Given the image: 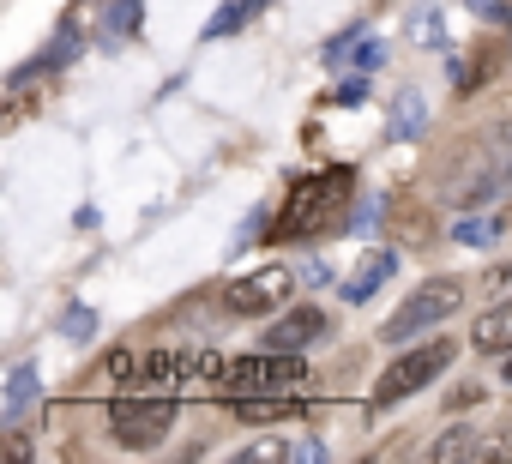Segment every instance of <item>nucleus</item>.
I'll use <instances>...</instances> for the list:
<instances>
[{
	"label": "nucleus",
	"instance_id": "a211bd4d",
	"mask_svg": "<svg viewBox=\"0 0 512 464\" xmlns=\"http://www.w3.org/2000/svg\"><path fill=\"white\" fill-rule=\"evenodd\" d=\"M61 338H73V344H91V338H97V308L73 302V308L61 314Z\"/></svg>",
	"mask_w": 512,
	"mask_h": 464
},
{
	"label": "nucleus",
	"instance_id": "7ed1b4c3",
	"mask_svg": "<svg viewBox=\"0 0 512 464\" xmlns=\"http://www.w3.org/2000/svg\"><path fill=\"white\" fill-rule=\"evenodd\" d=\"M314 374L302 368L296 350H266V356H229L217 374L223 398H260V392H302Z\"/></svg>",
	"mask_w": 512,
	"mask_h": 464
},
{
	"label": "nucleus",
	"instance_id": "f257e3e1",
	"mask_svg": "<svg viewBox=\"0 0 512 464\" xmlns=\"http://www.w3.org/2000/svg\"><path fill=\"white\" fill-rule=\"evenodd\" d=\"M512 187V121L488 127V133H464V145L452 151V163L440 169L434 199L458 205V211H482Z\"/></svg>",
	"mask_w": 512,
	"mask_h": 464
},
{
	"label": "nucleus",
	"instance_id": "423d86ee",
	"mask_svg": "<svg viewBox=\"0 0 512 464\" xmlns=\"http://www.w3.org/2000/svg\"><path fill=\"white\" fill-rule=\"evenodd\" d=\"M452 368V344L446 338H434V344H416V350H404L398 362H386V374H380V386H374V404L386 410V404H404L410 392H422L428 380H440Z\"/></svg>",
	"mask_w": 512,
	"mask_h": 464
},
{
	"label": "nucleus",
	"instance_id": "cd10ccee",
	"mask_svg": "<svg viewBox=\"0 0 512 464\" xmlns=\"http://www.w3.org/2000/svg\"><path fill=\"white\" fill-rule=\"evenodd\" d=\"M296 278H302V284H332V272H326L320 260H302V272H296Z\"/></svg>",
	"mask_w": 512,
	"mask_h": 464
},
{
	"label": "nucleus",
	"instance_id": "f3484780",
	"mask_svg": "<svg viewBox=\"0 0 512 464\" xmlns=\"http://www.w3.org/2000/svg\"><path fill=\"white\" fill-rule=\"evenodd\" d=\"M139 19H145V0H109L103 31H109V37H127V31H139Z\"/></svg>",
	"mask_w": 512,
	"mask_h": 464
},
{
	"label": "nucleus",
	"instance_id": "5701e85b",
	"mask_svg": "<svg viewBox=\"0 0 512 464\" xmlns=\"http://www.w3.org/2000/svg\"><path fill=\"white\" fill-rule=\"evenodd\" d=\"M380 61H386V43H380V37H362V49H356V67H362V73H374Z\"/></svg>",
	"mask_w": 512,
	"mask_h": 464
},
{
	"label": "nucleus",
	"instance_id": "412c9836",
	"mask_svg": "<svg viewBox=\"0 0 512 464\" xmlns=\"http://www.w3.org/2000/svg\"><path fill=\"white\" fill-rule=\"evenodd\" d=\"M362 37H368V31H362V25H350V31H344V37H332V43H326V49H320V61H326V67H338V61H344V55H350V49H356V43H362Z\"/></svg>",
	"mask_w": 512,
	"mask_h": 464
},
{
	"label": "nucleus",
	"instance_id": "bb28decb",
	"mask_svg": "<svg viewBox=\"0 0 512 464\" xmlns=\"http://www.w3.org/2000/svg\"><path fill=\"white\" fill-rule=\"evenodd\" d=\"M482 284H488V296H512V266H494Z\"/></svg>",
	"mask_w": 512,
	"mask_h": 464
},
{
	"label": "nucleus",
	"instance_id": "6e6552de",
	"mask_svg": "<svg viewBox=\"0 0 512 464\" xmlns=\"http://www.w3.org/2000/svg\"><path fill=\"white\" fill-rule=\"evenodd\" d=\"M392 272H398V254H392V248H374V254H368V260L350 272V284H344V302H356V308H362V302H374V296L392 284Z\"/></svg>",
	"mask_w": 512,
	"mask_h": 464
},
{
	"label": "nucleus",
	"instance_id": "f8f14e48",
	"mask_svg": "<svg viewBox=\"0 0 512 464\" xmlns=\"http://www.w3.org/2000/svg\"><path fill=\"white\" fill-rule=\"evenodd\" d=\"M470 344H476L482 356H500V350H512V296H506V302H494V308L476 320Z\"/></svg>",
	"mask_w": 512,
	"mask_h": 464
},
{
	"label": "nucleus",
	"instance_id": "9d476101",
	"mask_svg": "<svg viewBox=\"0 0 512 464\" xmlns=\"http://www.w3.org/2000/svg\"><path fill=\"white\" fill-rule=\"evenodd\" d=\"M422 133H428V97H422L416 85H404V91L392 97V115H386V139L410 145V139H422Z\"/></svg>",
	"mask_w": 512,
	"mask_h": 464
},
{
	"label": "nucleus",
	"instance_id": "aec40b11",
	"mask_svg": "<svg viewBox=\"0 0 512 464\" xmlns=\"http://www.w3.org/2000/svg\"><path fill=\"white\" fill-rule=\"evenodd\" d=\"M410 37H416L422 49H446V43H440V13H434V7H416V13H410Z\"/></svg>",
	"mask_w": 512,
	"mask_h": 464
},
{
	"label": "nucleus",
	"instance_id": "dca6fc26",
	"mask_svg": "<svg viewBox=\"0 0 512 464\" xmlns=\"http://www.w3.org/2000/svg\"><path fill=\"white\" fill-rule=\"evenodd\" d=\"M452 242H464V248H494V242H500V217H488V211H464L458 229H452Z\"/></svg>",
	"mask_w": 512,
	"mask_h": 464
},
{
	"label": "nucleus",
	"instance_id": "20e7f679",
	"mask_svg": "<svg viewBox=\"0 0 512 464\" xmlns=\"http://www.w3.org/2000/svg\"><path fill=\"white\" fill-rule=\"evenodd\" d=\"M458 308H464V284H458V278H428V284H416V290L404 296L398 314H386L380 338H386V344H410V338L434 332L440 320H452Z\"/></svg>",
	"mask_w": 512,
	"mask_h": 464
},
{
	"label": "nucleus",
	"instance_id": "6ab92c4d",
	"mask_svg": "<svg viewBox=\"0 0 512 464\" xmlns=\"http://www.w3.org/2000/svg\"><path fill=\"white\" fill-rule=\"evenodd\" d=\"M247 464H278V458H302V440H260V446H241Z\"/></svg>",
	"mask_w": 512,
	"mask_h": 464
},
{
	"label": "nucleus",
	"instance_id": "1a4fd4ad",
	"mask_svg": "<svg viewBox=\"0 0 512 464\" xmlns=\"http://www.w3.org/2000/svg\"><path fill=\"white\" fill-rule=\"evenodd\" d=\"M320 332H326V314H320V308H290V314H278V326L266 332V350H308Z\"/></svg>",
	"mask_w": 512,
	"mask_h": 464
},
{
	"label": "nucleus",
	"instance_id": "39448f33",
	"mask_svg": "<svg viewBox=\"0 0 512 464\" xmlns=\"http://www.w3.org/2000/svg\"><path fill=\"white\" fill-rule=\"evenodd\" d=\"M109 428L121 446H163V434L175 428V392H151V386H127L109 404Z\"/></svg>",
	"mask_w": 512,
	"mask_h": 464
},
{
	"label": "nucleus",
	"instance_id": "393cba45",
	"mask_svg": "<svg viewBox=\"0 0 512 464\" xmlns=\"http://www.w3.org/2000/svg\"><path fill=\"white\" fill-rule=\"evenodd\" d=\"M260 229H266V211H253L241 229H235V248H247V242H260Z\"/></svg>",
	"mask_w": 512,
	"mask_h": 464
},
{
	"label": "nucleus",
	"instance_id": "b1692460",
	"mask_svg": "<svg viewBox=\"0 0 512 464\" xmlns=\"http://www.w3.org/2000/svg\"><path fill=\"white\" fill-rule=\"evenodd\" d=\"M362 97H368V79H344V85L332 91V103H338V109H356Z\"/></svg>",
	"mask_w": 512,
	"mask_h": 464
},
{
	"label": "nucleus",
	"instance_id": "0eeeda50",
	"mask_svg": "<svg viewBox=\"0 0 512 464\" xmlns=\"http://www.w3.org/2000/svg\"><path fill=\"white\" fill-rule=\"evenodd\" d=\"M284 302H290V272L284 266H266V272H253V278H241V284L223 290L229 314H278Z\"/></svg>",
	"mask_w": 512,
	"mask_h": 464
},
{
	"label": "nucleus",
	"instance_id": "2eb2a0df",
	"mask_svg": "<svg viewBox=\"0 0 512 464\" xmlns=\"http://www.w3.org/2000/svg\"><path fill=\"white\" fill-rule=\"evenodd\" d=\"M266 7V0H223V7L211 13V25H205V43H223V37H235L253 13H260Z\"/></svg>",
	"mask_w": 512,
	"mask_h": 464
},
{
	"label": "nucleus",
	"instance_id": "f03ea898",
	"mask_svg": "<svg viewBox=\"0 0 512 464\" xmlns=\"http://www.w3.org/2000/svg\"><path fill=\"white\" fill-rule=\"evenodd\" d=\"M350 187H356V169H350V163H332V169H320V175L290 181V199H284V211H278V223H272L266 242H314L320 229L338 223Z\"/></svg>",
	"mask_w": 512,
	"mask_h": 464
},
{
	"label": "nucleus",
	"instance_id": "9b49d317",
	"mask_svg": "<svg viewBox=\"0 0 512 464\" xmlns=\"http://www.w3.org/2000/svg\"><path fill=\"white\" fill-rule=\"evenodd\" d=\"M229 410L241 422H296L302 416V398L296 392H260V398H229Z\"/></svg>",
	"mask_w": 512,
	"mask_h": 464
},
{
	"label": "nucleus",
	"instance_id": "a878e982",
	"mask_svg": "<svg viewBox=\"0 0 512 464\" xmlns=\"http://www.w3.org/2000/svg\"><path fill=\"white\" fill-rule=\"evenodd\" d=\"M374 217H380V199H362V205H356V217H350V229H362V236H368Z\"/></svg>",
	"mask_w": 512,
	"mask_h": 464
},
{
	"label": "nucleus",
	"instance_id": "4468645a",
	"mask_svg": "<svg viewBox=\"0 0 512 464\" xmlns=\"http://www.w3.org/2000/svg\"><path fill=\"white\" fill-rule=\"evenodd\" d=\"M37 404V368L31 362H19L13 374H7V410H0V422H7V428H19V416Z\"/></svg>",
	"mask_w": 512,
	"mask_h": 464
},
{
	"label": "nucleus",
	"instance_id": "c85d7f7f",
	"mask_svg": "<svg viewBox=\"0 0 512 464\" xmlns=\"http://www.w3.org/2000/svg\"><path fill=\"white\" fill-rule=\"evenodd\" d=\"M506 380H512V362H506Z\"/></svg>",
	"mask_w": 512,
	"mask_h": 464
},
{
	"label": "nucleus",
	"instance_id": "4be33fe9",
	"mask_svg": "<svg viewBox=\"0 0 512 464\" xmlns=\"http://www.w3.org/2000/svg\"><path fill=\"white\" fill-rule=\"evenodd\" d=\"M470 13H476L482 25H512V7H506V0H470Z\"/></svg>",
	"mask_w": 512,
	"mask_h": 464
},
{
	"label": "nucleus",
	"instance_id": "ddd939ff",
	"mask_svg": "<svg viewBox=\"0 0 512 464\" xmlns=\"http://www.w3.org/2000/svg\"><path fill=\"white\" fill-rule=\"evenodd\" d=\"M494 446L482 440V428H470V422H458V428H446L434 446H428V458H440V464H452V458H488Z\"/></svg>",
	"mask_w": 512,
	"mask_h": 464
}]
</instances>
